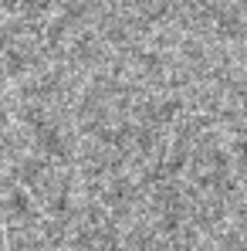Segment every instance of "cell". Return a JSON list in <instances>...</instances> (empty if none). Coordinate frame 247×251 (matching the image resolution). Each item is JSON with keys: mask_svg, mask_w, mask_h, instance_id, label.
I'll return each instance as SVG.
<instances>
[{"mask_svg": "<svg viewBox=\"0 0 247 251\" xmlns=\"http://www.w3.org/2000/svg\"><path fill=\"white\" fill-rule=\"evenodd\" d=\"M51 3L54 0H0V10H10V14H41Z\"/></svg>", "mask_w": 247, "mask_h": 251, "instance_id": "obj_1", "label": "cell"}, {"mask_svg": "<svg viewBox=\"0 0 247 251\" xmlns=\"http://www.w3.org/2000/svg\"><path fill=\"white\" fill-rule=\"evenodd\" d=\"M244 92H247V85H244Z\"/></svg>", "mask_w": 247, "mask_h": 251, "instance_id": "obj_2", "label": "cell"}]
</instances>
